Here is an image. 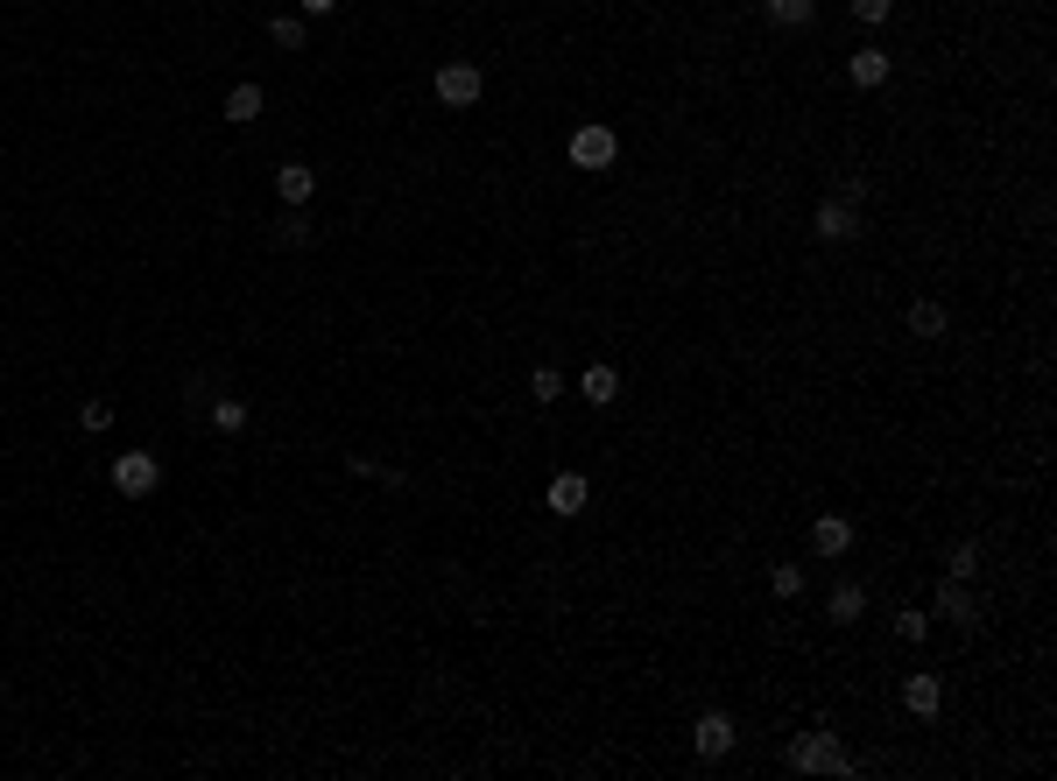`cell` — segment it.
I'll return each instance as SVG.
<instances>
[{
	"label": "cell",
	"instance_id": "cell-1",
	"mask_svg": "<svg viewBox=\"0 0 1057 781\" xmlns=\"http://www.w3.org/2000/svg\"><path fill=\"white\" fill-rule=\"evenodd\" d=\"M790 768L797 774H846V768H853V754H846L839 732H803V740L790 746Z\"/></svg>",
	"mask_w": 1057,
	"mask_h": 781
},
{
	"label": "cell",
	"instance_id": "cell-2",
	"mask_svg": "<svg viewBox=\"0 0 1057 781\" xmlns=\"http://www.w3.org/2000/svg\"><path fill=\"white\" fill-rule=\"evenodd\" d=\"M156 486H162V464L148 458V450H121V458H113V493H121V500H148Z\"/></svg>",
	"mask_w": 1057,
	"mask_h": 781
},
{
	"label": "cell",
	"instance_id": "cell-3",
	"mask_svg": "<svg viewBox=\"0 0 1057 781\" xmlns=\"http://www.w3.org/2000/svg\"><path fill=\"white\" fill-rule=\"evenodd\" d=\"M480 92H487V78H480V64H466V57H452V64H438V99L444 107H480Z\"/></svg>",
	"mask_w": 1057,
	"mask_h": 781
},
{
	"label": "cell",
	"instance_id": "cell-4",
	"mask_svg": "<svg viewBox=\"0 0 1057 781\" xmlns=\"http://www.w3.org/2000/svg\"><path fill=\"white\" fill-rule=\"evenodd\" d=\"M614 156H620V134L600 127V120L571 134V170H614Z\"/></svg>",
	"mask_w": 1057,
	"mask_h": 781
},
{
	"label": "cell",
	"instance_id": "cell-5",
	"mask_svg": "<svg viewBox=\"0 0 1057 781\" xmlns=\"http://www.w3.org/2000/svg\"><path fill=\"white\" fill-rule=\"evenodd\" d=\"M586 500H592L586 472H557V479L543 486V507H550V515H564V521H571V515H586Z\"/></svg>",
	"mask_w": 1057,
	"mask_h": 781
},
{
	"label": "cell",
	"instance_id": "cell-6",
	"mask_svg": "<svg viewBox=\"0 0 1057 781\" xmlns=\"http://www.w3.org/2000/svg\"><path fill=\"white\" fill-rule=\"evenodd\" d=\"M691 746H698L705 760H726V754H734V718H726V711H705V718L691 726Z\"/></svg>",
	"mask_w": 1057,
	"mask_h": 781
},
{
	"label": "cell",
	"instance_id": "cell-7",
	"mask_svg": "<svg viewBox=\"0 0 1057 781\" xmlns=\"http://www.w3.org/2000/svg\"><path fill=\"white\" fill-rule=\"evenodd\" d=\"M811 233L825 239V247H839V239H853L860 233V219H853V204L846 198H832V204H818V219H811Z\"/></svg>",
	"mask_w": 1057,
	"mask_h": 781
},
{
	"label": "cell",
	"instance_id": "cell-8",
	"mask_svg": "<svg viewBox=\"0 0 1057 781\" xmlns=\"http://www.w3.org/2000/svg\"><path fill=\"white\" fill-rule=\"evenodd\" d=\"M811 549H818V557H846V549H853V521H846V515H818L811 521Z\"/></svg>",
	"mask_w": 1057,
	"mask_h": 781
},
{
	"label": "cell",
	"instance_id": "cell-9",
	"mask_svg": "<svg viewBox=\"0 0 1057 781\" xmlns=\"http://www.w3.org/2000/svg\"><path fill=\"white\" fill-rule=\"evenodd\" d=\"M888 71H896V64H888V50H874V42H868V50H853V57H846V78H853L860 92L888 85Z\"/></svg>",
	"mask_w": 1057,
	"mask_h": 781
},
{
	"label": "cell",
	"instance_id": "cell-10",
	"mask_svg": "<svg viewBox=\"0 0 1057 781\" xmlns=\"http://www.w3.org/2000/svg\"><path fill=\"white\" fill-rule=\"evenodd\" d=\"M937 612H945V620H959V627H980V606H973V592H966V578H945V584H937Z\"/></svg>",
	"mask_w": 1057,
	"mask_h": 781
},
{
	"label": "cell",
	"instance_id": "cell-11",
	"mask_svg": "<svg viewBox=\"0 0 1057 781\" xmlns=\"http://www.w3.org/2000/svg\"><path fill=\"white\" fill-rule=\"evenodd\" d=\"M937 704H945V683H937V675H910V683H902V711L910 718H937Z\"/></svg>",
	"mask_w": 1057,
	"mask_h": 781
},
{
	"label": "cell",
	"instance_id": "cell-12",
	"mask_svg": "<svg viewBox=\"0 0 1057 781\" xmlns=\"http://www.w3.org/2000/svg\"><path fill=\"white\" fill-rule=\"evenodd\" d=\"M261 107H268V92H261L255 78H241V85L226 92V120H233V127H247V120H261Z\"/></svg>",
	"mask_w": 1057,
	"mask_h": 781
},
{
	"label": "cell",
	"instance_id": "cell-13",
	"mask_svg": "<svg viewBox=\"0 0 1057 781\" xmlns=\"http://www.w3.org/2000/svg\"><path fill=\"white\" fill-rule=\"evenodd\" d=\"M275 190H282V204H310V190H318L310 162H282V170H275Z\"/></svg>",
	"mask_w": 1057,
	"mask_h": 781
},
{
	"label": "cell",
	"instance_id": "cell-14",
	"mask_svg": "<svg viewBox=\"0 0 1057 781\" xmlns=\"http://www.w3.org/2000/svg\"><path fill=\"white\" fill-rule=\"evenodd\" d=\"M578 395H586L592 409H614V401H620V373H614V367H586V381H578Z\"/></svg>",
	"mask_w": 1057,
	"mask_h": 781
},
{
	"label": "cell",
	"instance_id": "cell-15",
	"mask_svg": "<svg viewBox=\"0 0 1057 781\" xmlns=\"http://www.w3.org/2000/svg\"><path fill=\"white\" fill-rule=\"evenodd\" d=\"M902 324H910V338H945L951 332L945 303H910V310H902Z\"/></svg>",
	"mask_w": 1057,
	"mask_h": 781
},
{
	"label": "cell",
	"instance_id": "cell-16",
	"mask_svg": "<svg viewBox=\"0 0 1057 781\" xmlns=\"http://www.w3.org/2000/svg\"><path fill=\"white\" fill-rule=\"evenodd\" d=\"M860 612H868V592H860V584H839V592L825 598V620H839V627H853Z\"/></svg>",
	"mask_w": 1057,
	"mask_h": 781
},
{
	"label": "cell",
	"instance_id": "cell-17",
	"mask_svg": "<svg viewBox=\"0 0 1057 781\" xmlns=\"http://www.w3.org/2000/svg\"><path fill=\"white\" fill-rule=\"evenodd\" d=\"M762 14H769L776 28H803V22L818 14V0H762Z\"/></svg>",
	"mask_w": 1057,
	"mask_h": 781
},
{
	"label": "cell",
	"instance_id": "cell-18",
	"mask_svg": "<svg viewBox=\"0 0 1057 781\" xmlns=\"http://www.w3.org/2000/svg\"><path fill=\"white\" fill-rule=\"evenodd\" d=\"M268 36H275V50H304V42H310V22H304V14H275V22H268Z\"/></svg>",
	"mask_w": 1057,
	"mask_h": 781
},
{
	"label": "cell",
	"instance_id": "cell-19",
	"mask_svg": "<svg viewBox=\"0 0 1057 781\" xmlns=\"http://www.w3.org/2000/svg\"><path fill=\"white\" fill-rule=\"evenodd\" d=\"M212 430H219V437H241V430H247V401L219 395V401H212Z\"/></svg>",
	"mask_w": 1057,
	"mask_h": 781
},
{
	"label": "cell",
	"instance_id": "cell-20",
	"mask_svg": "<svg viewBox=\"0 0 1057 781\" xmlns=\"http://www.w3.org/2000/svg\"><path fill=\"white\" fill-rule=\"evenodd\" d=\"M769 592H776V598H797L803 592V570L797 563H776V570H769Z\"/></svg>",
	"mask_w": 1057,
	"mask_h": 781
},
{
	"label": "cell",
	"instance_id": "cell-21",
	"mask_svg": "<svg viewBox=\"0 0 1057 781\" xmlns=\"http://www.w3.org/2000/svg\"><path fill=\"white\" fill-rule=\"evenodd\" d=\"M529 395H536V401H557V395H564L557 367H536V373H529Z\"/></svg>",
	"mask_w": 1057,
	"mask_h": 781
},
{
	"label": "cell",
	"instance_id": "cell-22",
	"mask_svg": "<svg viewBox=\"0 0 1057 781\" xmlns=\"http://www.w3.org/2000/svg\"><path fill=\"white\" fill-rule=\"evenodd\" d=\"M78 423H85V430H113V401H99V395H93V401L78 409Z\"/></svg>",
	"mask_w": 1057,
	"mask_h": 781
},
{
	"label": "cell",
	"instance_id": "cell-23",
	"mask_svg": "<svg viewBox=\"0 0 1057 781\" xmlns=\"http://www.w3.org/2000/svg\"><path fill=\"white\" fill-rule=\"evenodd\" d=\"M853 14H860V22H868V28H882L888 14H896V0H853Z\"/></svg>",
	"mask_w": 1057,
	"mask_h": 781
},
{
	"label": "cell",
	"instance_id": "cell-24",
	"mask_svg": "<svg viewBox=\"0 0 1057 781\" xmlns=\"http://www.w3.org/2000/svg\"><path fill=\"white\" fill-rule=\"evenodd\" d=\"M896 634L902 641H924L931 634V612H896Z\"/></svg>",
	"mask_w": 1057,
	"mask_h": 781
},
{
	"label": "cell",
	"instance_id": "cell-25",
	"mask_svg": "<svg viewBox=\"0 0 1057 781\" xmlns=\"http://www.w3.org/2000/svg\"><path fill=\"white\" fill-rule=\"evenodd\" d=\"M973 570H980V549L959 543V549H951V578H973Z\"/></svg>",
	"mask_w": 1057,
	"mask_h": 781
},
{
	"label": "cell",
	"instance_id": "cell-26",
	"mask_svg": "<svg viewBox=\"0 0 1057 781\" xmlns=\"http://www.w3.org/2000/svg\"><path fill=\"white\" fill-rule=\"evenodd\" d=\"M339 8V0H304V14H332Z\"/></svg>",
	"mask_w": 1057,
	"mask_h": 781
}]
</instances>
